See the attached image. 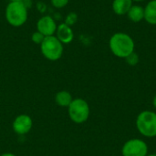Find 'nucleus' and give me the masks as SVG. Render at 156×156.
<instances>
[{
  "label": "nucleus",
  "mask_w": 156,
  "mask_h": 156,
  "mask_svg": "<svg viewBox=\"0 0 156 156\" xmlns=\"http://www.w3.org/2000/svg\"><path fill=\"white\" fill-rule=\"evenodd\" d=\"M33 126V121L27 114H20L13 122V130L18 135H25L28 133Z\"/></svg>",
  "instance_id": "nucleus-7"
},
{
  "label": "nucleus",
  "mask_w": 156,
  "mask_h": 156,
  "mask_svg": "<svg viewBox=\"0 0 156 156\" xmlns=\"http://www.w3.org/2000/svg\"><path fill=\"white\" fill-rule=\"evenodd\" d=\"M57 27H58L55 20L49 16H42L37 23V31L43 34L45 37L53 36V34L57 30Z\"/></svg>",
  "instance_id": "nucleus-8"
},
{
  "label": "nucleus",
  "mask_w": 156,
  "mask_h": 156,
  "mask_svg": "<svg viewBox=\"0 0 156 156\" xmlns=\"http://www.w3.org/2000/svg\"><path fill=\"white\" fill-rule=\"evenodd\" d=\"M77 19H78V16H77L75 13H69V14L68 15V16L66 17V22H65V24H67L68 26L70 27L71 25H73V24L76 23Z\"/></svg>",
  "instance_id": "nucleus-16"
},
{
  "label": "nucleus",
  "mask_w": 156,
  "mask_h": 156,
  "mask_svg": "<svg viewBox=\"0 0 156 156\" xmlns=\"http://www.w3.org/2000/svg\"><path fill=\"white\" fill-rule=\"evenodd\" d=\"M153 104H154V107L156 109V95L154 97V100H153Z\"/></svg>",
  "instance_id": "nucleus-19"
},
{
  "label": "nucleus",
  "mask_w": 156,
  "mask_h": 156,
  "mask_svg": "<svg viewBox=\"0 0 156 156\" xmlns=\"http://www.w3.org/2000/svg\"><path fill=\"white\" fill-rule=\"evenodd\" d=\"M110 48L113 55L125 58L134 51L135 43L133 39L125 33H116L110 39Z\"/></svg>",
  "instance_id": "nucleus-1"
},
{
  "label": "nucleus",
  "mask_w": 156,
  "mask_h": 156,
  "mask_svg": "<svg viewBox=\"0 0 156 156\" xmlns=\"http://www.w3.org/2000/svg\"><path fill=\"white\" fill-rule=\"evenodd\" d=\"M133 1H135V2H141V1H144V0H133Z\"/></svg>",
  "instance_id": "nucleus-22"
},
{
  "label": "nucleus",
  "mask_w": 156,
  "mask_h": 156,
  "mask_svg": "<svg viewBox=\"0 0 156 156\" xmlns=\"http://www.w3.org/2000/svg\"><path fill=\"white\" fill-rule=\"evenodd\" d=\"M122 156H146L148 154V146L141 139L128 140L122 146Z\"/></svg>",
  "instance_id": "nucleus-6"
},
{
  "label": "nucleus",
  "mask_w": 156,
  "mask_h": 156,
  "mask_svg": "<svg viewBox=\"0 0 156 156\" xmlns=\"http://www.w3.org/2000/svg\"><path fill=\"white\" fill-rule=\"evenodd\" d=\"M144 19L151 25H156V0L150 1L144 7Z\"/></svg>",
  "instance_id": "nucleus-11"
},
{
  "label": "nucleus",
  "mask_w": 156,
  "mask_h": 156,
  "mask_svg": "<svg viewBox=\"0 0 156 156\" xmlns=\"http://www.w3.org/2000/svg\"><path fill=\"white\" fill-rule=\"evenodd\" d=\"M68 112L69 119L73 122L80 124L88 121L90 110L88 102L85 100L77 98L73 99L72 102L68 107Z\"/></svg>",
  "instance_id": "nucleus-4"
},
{
  "label": "nucleus",
  "mask_w": 156,
  "mask_h": 156,
  "mask_svg": "<svg viewBox=\"0 0 156 156\" xmlns=\"http://www.w3.org/2000/svg\"><path fill=\"white\" fill-rule=\"evenodd\" d=\"M146 156H156V154H147Z\"/></svg>",
  "instance_id": "nucleus-21"
},
{
  "label": "nucleus",
  "mask_w": 156,
  "mask_h": 156,
  "mask_svg": "<svg viewBox=\"0 0 156 156\" xmlns=\"http://www.w3.org/2000/svg\"><path fill=\"white\" fill-rule=\"evenodd\" d=\"M0 156H16V154H12V153H4V154H2Z\"/></svg>",
  "instance_id": "nucleus-18"
},
{
  "label": "nucleus",
  "mask_w": 156,
  "mask_h": 156,
  "mask_svg": "<svg viewBox=\"0 0 156 156\" xmlns=\"http://www.w3.org/2000/svg\"><path fill=\"white\" fill-rule=\"evenodd\" d=\"M138 132L144 137L153 138L156 136V112L144 111L140 112L136 119Z\"/></svg>",
  "instance_id": "nucleus-2"
},
{
  "label": "nucleus",
  "mask_w": 156,
  "mask_h": 156,
  "mask_svg": "<svg viewBox=\"0 0 156 156\" xmlns=\"http://www.w3.org/2000/svg\"><path fill=\"white\" fill-rule=\"evenodd\" d=\"M133 5V0H113L112 9L113 12L119 16L127 14Z\"/></svg>",
  "instance_id": "nucleus-10"
},
{
  "label": "nucleus",
  "mask_w": 156,
  "mask_h": 156,
  "mask_svg": "<svg viewBox=\"0 0 156 156\" xmlns=\"http://www.w3.org/2000/svg\"><path fill=\"white\" fill-rule=\"evenodd\" d=\"M42 55L50 61L58 60L63 54V45L55 36L45 37L40 44Z\"/></svg>",
  "instance_id": "nucleus-5"
},
{
  "label": "nucleus",
  "mask_w": 156,
  "mask_h": 156,
  "mask_svg": "<svg viewBox=\"0 0 156 156\" xmlns=\"http://www.w3.org/2000/svg\"><path fill=\"white\" fill-rule=\"evenodd\" d=\"M126 62L130 65V66H135L138 64L139 62V56L133 51V53H131L128 57L125 58Z\"/></svg>",
  "instance_id": "nucleus-14"
},
{
  "label": "nucleus",
  "mask_w": 156,
  "mask_h": 156,
  "mask_svg": "<svg viewBox=\"0 0 156 156\" xmlns=\"http://www.w3.org/2000/svg\"><path fill=\"white\" fill-rule=\"evenodd\" d=\"M32 41L35 43V44H41L42 43V41L44 40V38H45V36L43 35V34H41L40 32H38V31H36V32H34L33 34H32Z\"/></svg>",
  "instance_id": "nucleus-15"
},
{
  "label": "nucleus",
  "mask_w": 156,
  "mask_h": 156,
  "mask_svg": "<svg viewBox=\"0 0 156 156\" xmlns=\"http://www.w3.org/2000/svg\"><path fill=\"white\" fill-rule=\"evenodd\" d=\"M5 19L11 26L20 27L27 19V8L22 2H10L5 8Z\"/></svg>",
  "instance_id": "nucleus-3"
},
{
  "label": "nucleus",
  "mask_w": 156,
  "mask_h": 156,
  "mask_svg": "<svg viewBox=\"0 0 156 156\" xmlns=\"http://www.w3.org/2000/svg\"><path fill=\"white\" fill-rule=\"evenodd\" d=\"M10 2H22L23 0H9Z\"/></svg>",
  "instance_id": "nucleus-20"
},
{
  "label": "nucleus",
  "mask_w": 156,
  "mask_h": 156,
  "mask_svg": "<svg viewBox=\"0 0 156 156\" xmlns=\"http://www.w3.org/2000/svg\"><path fill=\"white\" fill-rule=\"evenodd\" d=\"M72 101H73L72 95L67 90L58 91L55 96V101L57 105L62 108H68L69 104L72 102Z\"/></svg>",
  "instance_id": "nucleus-12"
},
{
  "label": "nucleus",
  "mask_w": 156,
  "mask_h": 156,
  "mask_svg": "<svg viewBox=\"0 0 156 156\" xmlns=\"http://www.w3.org/2000/svg\"><path fill=\"white\" fill-rule=\"evenodd\" d=\"M57 37L62 44H69L74 37L73 31L69 26L63 23L57 27Z\"/></svg>",
  "instance_id": "nucleus-9"
},
{
  "label": "nucleus",
  "mask_w": 156,
  "mask_h": 156,
  "mask_svg": "<svg viewBox=\"0 0 156 156\" xmlns=\"http://www.w3.org/2000/svg\"><path fill=\"white\" fill-rule=\"evenodd\" d=\"M69 3V0H51V4L53 6L57 8H62L65 5H67Z\"/></svg>",
  "instance_id": "nucleus-17"
},
{
  "label": "nucleus",
  "mask_w": 156,
  "mask_h": 156,
  "mask_svg": "<svg viewBox=\"0 0 156 156\" xmlns=\"http://www.w3.org/2000/svg\"><path fill=\"white\" fill-rule=\"evenodd\" d=\"M127 15L133 22L138 23L144 18V8L141 5H132Z\"/></svg>",
  "instance_id": "nucleus-13"
}]
</instances>
